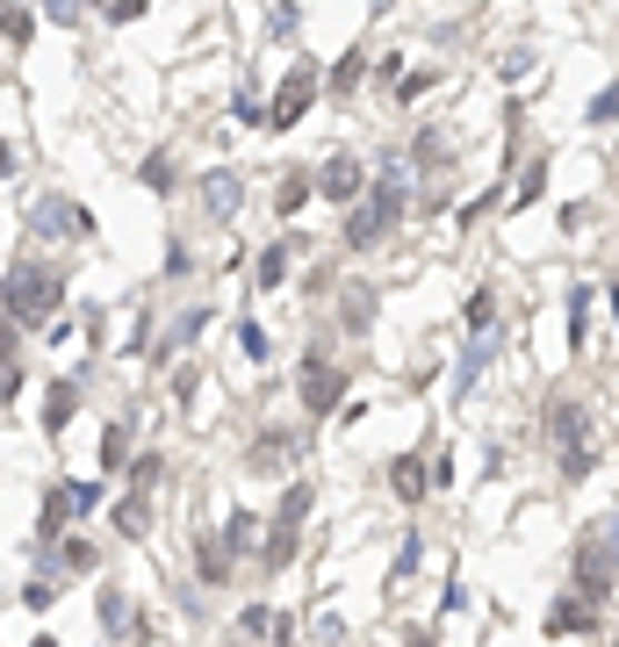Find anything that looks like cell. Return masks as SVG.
Returning a JSON list of instances; mask_svg holds the SVG:
<instances>
[{"label":"cell","instance_id":"obj_1","mask_svg":"<svg viewBox=\"0 0 619 647\" xmlns=\"http://www.w3.org/2000/svg\"><path fill=\"white\" fill-rule=\"evenodd\" d=\"M0 310H8V324L51 331V317L66 310V267H51V259H14L8 281H0Z\"/></svg>","mask_w":619,"mask_h":647},{"label":"cell","instance_id":"obj_2","mask_svg":"<svg viewBox=\"0 0 619 647\" xmlns=\"http://www.w3.org/2000/svg\"><path fill=\"white\" fill-rule=\"evenodd\" d=\"M403 188H411V151L382 159V180H375V195H368V202H353L360 216H346V245H353V252H375V245H382L389 230L403 223Z\"/></svg>","mask_w":619,"mask_h":647},{"label":"cell","instance_id":"obj_3","mask_svg":"<svg viewBox=\"0 0 619 647\" xmlns=\"http://www.w3.org/2000/svg\"><path fill=\"white\" fill-rule=\"evenodd\" d=\"M612 590H619V518H598L577 539V597L583 605H606Z\"/></svg>","mask_w":619,"mask_h":647},{"label":"cell","instance_id":"obj_4","mask_svg":"<svg viewBox=\"0 0 619 647\" xmlns=\"http://www.w3.org/2000/svg\"><path fill=\"white\" fill-rule=\"evenodd\" d=\"M310 497H317L310 482H289V489H281L274 526H267V539H260V568H267V576H281V568L296 561V547H303V518H310Z\"/></svg>","mask_w":619,"mask_h":647},{"label":"cell","instance_id":"obj_5","mask_svg":"<svg viewBox=\"0 0 619 647\" xmlns=\"http://www.w3.org/2000/svg\"><path fill=\"white\" fill-rule=\"evenodd\" d=\"M317 94H325V72H317L310 58H296L289 80L274 87V108H267V122H274V130H296V122H303L310 108H317Z\"/></svg>","mask_w":619,"mask_h":647},{"label":"cell","instance_id":"obj_6","mask_svg":"<svg viewBox=\"0 0 619 647\" xmlns=\"http://www.w3.org/2000/svg\"><path fill=\"white\" fill-rule=\"evenodd\" d=\"M303 410H310V418L346 410V375L325 360V352H303Z\"/></svg>","mask_w":619,"mask_h":647},{"label":"cell","instance_id":"obj_7","mask_svg":"<svg viewBox=\"0 0 619 647\" xmlns=\"http://www.w3.org/2000/svg\"><path fill=\"white\" fill-rule=\"evenodd\" d=\"M101 568V554L87 547V539H51V547L37 554V576H51V583H72V576H94Z\"/></svg>","mask_w":619,"mask_h":647},{"label":"cell","instance_id":"obj_8","mask_svg":"<svg viewBox=\"0 0 619 647\" xmlns=\"http://www.w3.org/2000/svg\"><path fill=\"white\" fill-rule=\"evenodd\" d=\"M548 439H555V454H583V446H591V410H583L577 396H555L548 404Z\"/></svg>","mask_w":619,"mask_h":647},{"label":"cell","instance_id":"obj_9","mask_svg":"<svg viewBox=\"0 0 619 647\" xmlns=\"http://www.w3.org/2000/svg\"><path fill=\"white\" fill-rule=\"evenodd\" d=\"M29 230H37V238H58V230L87 238V230H94V216H87L80 202H66V195H37V209H29Z\"/></svg>","mask_w":619,"mask_h":647},{"label":"cell","instance_id":"obj_10","mask_svg":"<svg viewBox=\"0 0 619 647\" xmlns=\"http://www.w3.org/2000/svg\"><path fill=\"white\" fill-rule=\"evenodd\" d=\"M238 202H246V180H238L231 166H209V173H202V216H209V223H231Z\"/></svg>","mask_w":619,"mask_h":647},{"label":"cell","instance_id":"obj_11","mask_svg":"<svg viewBox=\"0 0 619 647\" xmlns=\"http://www.w3.org/2000/svg\"><path fill=\"white\" fill-rule=\"evenodd\" d=\"M317 188H325L331 202H346V209H353V202H360V188H368V173H360V159H353V151H331V159H325V173H317Z\"/></svg>","mask_w":619,"mask_h":647},{"label":"cell","instance_id":"obj_12","mask_svg":"<svg viewBox=\"0 0 619 647\" xmlns=\"http://www.w3.org/2000/svg\"><path fill=\"white\" fill-rule=\"evenodd\" d=\"M548 634H555V640H577V634L591 640V634H598V605H583L577 590H569V597H555V611H548Z\"/></svg>","mask_w":619,"mask_h":647},{"label":"cell","instance_id":"obj_13","mask_svg":"<svg viewBox=\"0 0 619 647\" xmlns=\"http://www.w3.org/2000/svg\"><path fill=\"white\" fill-rule=\"evenodd\" d=\"M66 518H80V504H72V482H51V489H43V511H37V539H43V547L66 532Z\"/></svg>","mask_w":619,"mask_h":647},{"label":"cell","instance_id":"obj_14","mask_svg":"<svg viewBox=\"0 0 619 647\" xmlns=\"http://www.w3.org/2000/svg\"><path fill=\"white\" fill-rule=\"evenodd\" d=\"M72 410H80V381H66V375H58L51 389H43V439H58V431L72 425Z\"/></svg>","mask_w":619,"mask_h":647},{"label":"cell","instance_id":"obj_15","mask_svg":"<svg viewBox=\"0 0 619 647\" xmlns=\"http://www.w3.org/2000/svg\"><path fill=\"white\" fill-rule=\"evenodd\" d=\"M389 489H397L403 504H418V497L432 489V468H426L418 454H397V460H389Z\"/></svg>","mask_w":619,"mask_h":647},{"label":"cell","instance_id":"obj_16","mask_svg":"<svg viewBox=\"0 0 619 647\" xmlns=\"http://www.w3.org/2000/svg\"><path fill=\"white\" fill-rule=\"evenodd\" d=\"M296 446H303V439H289V431H260V446L246 454V468H252V475H274V468H289Z\"/></svg>","mask_w":619,"mask_h":647},{"label":"cell","instance_id":"obj_17","mask_svg":"<svg viewBox=\"0 0 619 647\" xmlns=\"http://www.w3.org/2000/svg\"><path fill=\"white\" fill-rule=\"evenodd\" d=\"M360 80H368V51H346L339 66L325 72V94H331V101H353V94H360Z\"/></svg>","mask_w":619,"mask_h":647},{"label":"cell","instance_id":"obj_18","mask_svg":"<svg viewBox=\"0 0 619 647\" xmlns=\"http://www.w3.org/2000/svg\"><path fill=\"white\" fill-rule=\"evenodd\" d=\"M194 576H202L209 590H223V583H231V547H223V539H194Z\"/></svg>","mask_w":619,"mask_h":647},{"label":"cell","instance_id":"obj_19","mask_svg":"<svg viewBox=\"0 0 619 647\" xmlns=\"http://www.w3.org/2000/svg\"><path fill=\"white\" fill-rule=\"evenodd\" d=\"M490 352H497V331H476V346H468L461 352V367H455V389L468 396V389H476V381H482V367H490Z\"/></svg>","mask_w":619,"mask_h":647},{"label":"cell","instance_id":"obj_20","mask_svg":"<svg viewBox=\"0 0 619 647\" xmlns=\"http://www.w3.org/2000/svg\"><path fill=\"white\" fill-rule=\"evenodd\" d=\"M116 532H123V539H144V532H152V497L123 489V504H116Z\"/></svg>","mask_w":619,"mask_h":647},{"label":"cell","instance_id":"obj_21","mask_svg":"<svg viewBox=\"0 0 619 647\" xmlns=\"http://www.w3.org/2000/svg\"><path fill=\"white\" fill-rule=\"evenodd\" d=\"M94 611H101V634H109V640H116V634H130V626H138V619H130V597L116 590V583H101V605H94Z\"/></svg>","mask_w":619,"mask_h":647},{"label":"cell","instance_id":"obj_22","mask_svg":"<svg viewBox=\"0 0 619 647\" xmlns=\"http://www.w3.org/2000/svg\"><path fill=\"white\" fill-rule=\"evenodd\" d=\"M223 547H231V554H252V547H260V518H252V511H231V518H223Z\"/></svg>","mask_w":619,"mask_h":647},{"label":"cell","instance_id":"obj_23","mask_svg":"<svg viewBox=\"0 0 619 647\" xmlns=\"http://www.w3.org/2000/svg\"><path fill=\"white\" fill-rule=\"evenodd\" d=\"M583 331H591V288H569V352H583Z\"/></svg>","mask_w":619,"mask_h":647},{"label":"cell","instance_id":"obj_24","mask_svg":"<svg viewBox=\"0 0 619 647\" xmlns=\"http://www.w3.org/2000/svg\"><path fill=\"white\" fill-rule=\"evenodd\" d=\"M346 331H368V317H375V288H346Z\"/></svg>","mask_w":619,"mask_h":647},{"label":"cell","instance_id":"obj_25","mask_svg":"<svg viewBox=\"0 0 619 647\" xmlns=\"http://www.w3.org/2000/svg\"><path fill=\"white\" fill-rule=\"evenodd\" d=\"M123 460H130V431H123V425H109V431H101V475H116Z\"/></svg>","mask_w":619,"mask_h":647},{"label":"cell","instance_id":"obj_26","mask_svg":"<svg viewBox=\"0 0 619 647\" xmlns=\"http://www.w3.org/2000/svg\"><path fill=\"white\" fill-rule=\"evenodd\" d=\"M303 202H310V180L289 173V180H281V195H274V216H303Z\"/></svg>","mask_w":619,"mask_h":647},{"label":"cell","instance_id":"obj_27","mask_svg":"<svg viewBox=\"0 0 619 647\" xmlns=\"http://www.w3.org/2000/svg\"><path fill=\"white\" fill-rule=\"evenodd\" d=\"M289 245H267V259H260V288H281V281H289Z\"/></svg>","mask_w":619,"mask_h":647},{"label":"cell","instance_id":"obj_28","mask_svg":"<svg viewBox=\"0 0 619 647\" xmlns=\"http://www.w3.org/2000/svg\"><path fill=\"white\" fill-rule=\"evenodd\" d=\"M411 151H418V166H426V173H440V166H447V130H426Z\"/></svg>","mask_w":619,"mask_h":647},{"label":"cell","instance_id":"obj_29","mask_svg":"<svg viewBox=\"0 0 619 647\" xmlns=\"http://www.w3.org/2000/svg\"><path fill=\"white\" fill-rule=\"evenodd\" d=\"M267 29H274L281 43H296V37H303V14H296L289 0H274V14H267Z\"/></svg>","mask_w":619,"mask_h":647},{"label":"cell","instance_id":"obj_30","mask_svg":"<svg viewBox=\"0 0 619 647\" xmlns=\"http://www.w3.org/2000/svg\"><path fill=\"white\" fill-rule=\"evenodd\" d=\"M418 561H426V547H418V532H411V539L397 547V568H389V590H397L403 576H418Z\"/></svg>","mask_w":619,"mask_h":647},{"label":"cell","instance_id":"obj_31","mask_svg":"<svg viewBox=\"0 0 619 647\" xmlns=\"http://www.w3.org/2000/svg\"><path fill=\"white\" fill-rule=\"evenodd\" d=\"M497 296H490V288H476V296H468V331H497Z\"/></svg>","mask_w":619,"mask_h":647},{"label":"cell","instance_id":"obj_32","mask_svg":"<svg viewBox=\"0 0 619 647\" xmlns=\"http://www.w3.org/2000/svg\"><path fill=\"white\" fill-rule=\"evenodd\" d=\"M29 22H37L29 8H0V43H29Z\"/></svg>","mask_w":619,"mask_h":647},{"label":"cell","instance_id":"obj_33","mask_svg":"<svg viewBox=\"0 0 619 647\" xmlns=\"http://www.w3.org/2000/svg\"><path fill=\"white\" fill-rule=\"evenodd\" d=\"M159 475H166V460H159V454H144L138 468H130V489H138V497H152V482H159Z\"/></svg>","mask_w":619,"mask_h":647},{"label":"cell","instance_id":"obj_34","mask_svg":"<svg viewBox=\"0 0 619 647\" xmlns=\"http://www.w3.org/2000/svg\"><path fill=\"white\" fill-rule=\"evenodd\" d=\"M540 188H548V159L526 166V180H519V209H526V202H540Z\"/></svg>","mask_w":619,"mask_h":647},{"label":"cell","instance_id":"obj_35","mask_svg":"<svg viewBox=\"0 0 619 647\" xmlns=\"http://www.w3.org/2000/svg\"><path fill=\"white\" fill-rule=\"evenodd\" d=\"M22 605H29V611H51V605H58V583H51V576H37V583L22 590Z\"/></svg>","mask_w":619,"mask_h":647},{"label":"cell","instance_id":"obj_36","mask_svg":"<svg viewBox=\"0 0 619 647\" xmlns=\"http://www.w3.org/2000/svg\"><path fill=\"white\" fill-rule=\"evenodd\" d=\"M612 116H619V80H612V87H606V94H598V101H591V122H612Z\"/></svg>","mask_w":619,"mask_h":647},{"label":"cell","instance_id":"obj_37","mask_svg":"<svg viewBox=\"0 0 619 647\" xmlns=\"http://www.w3.org/2000/svg\"><path fill=\"white\" fill-rule=\"evenodd\" d=\"M426 87H432V72H403V80H397V101H418Z\"/></svg>","mask_w":619,"mask_h":647},{"label":"cell","instance_id":"obj_38","mask_svg":"<svg viewBox=\"0 0 619 647\" xmlns=\"http://www.w3.org/2000/svg\"><path fill=\"white\" fill-rule=\"evenodd\" d=\"M144 188L166 195V188H173V166H166V159H144Z\"/></svg>","mask_w":619,"mask_h":647},{"label":"cell","instance_id":"obj_39","mask_svg":"<svg viewBox=\"0 0 619 647\" xmlns=\"http://www.w3.org/2000/svg\"><path fill=\"white\" fill-rule=\"evenodd\" d=\"M591 460H598L591 446H583V454H562V475H569V482H583V475H591Z\"/></svg>","mask_w":619,"mask_h":647},{"label":"cell","instance_id":"obj_40","mask_svg":"<svg viewBox=\"0 0 619 647\" xmlns=\"http://www.w3.org/2000/svg\"><path fill=\"white\" fill-rule=\"evenodd\" d=\"M43 14H51V22H66V29H72V22H80V0H43Z\"/></svg>","mask_w":619,"mask_h":647},{"label":"cell","instance_id":"obj_41","mask_svg":"<svg viewBox=\"0 0 619 647\" xmlns=\"http://www.w3.org/2000/svg\"><path fill=\"white\" fill-rule=\"evenodd\" d=\"M238 346H246L252 360H267V331H260V324H246V331H238Z\"/></svg>","mask_w":619,"mask_h":647},{"label":"cell","instance_id":"obj_42","mask_svg":"<svg viewBox=\"0 0 619 647\" xmlns=\"http://www.w3.org/2000/svg\"><path fill=\"white\" fill-rule=\"evenodd\" d=\"M72 504H80V518H87L101 504V482H72Z\"/></svg>","mask_w":619,"mask_h":647},{"label":"cell","instance_id":"obj_43","mask_svg":"<svg viewBox=\"0 0 619 647\" xmlns=\"http://www.w3.org/2000/svg\"><path fill=\"white\" fill-rule=\"evenodd\" d=\"M144 14V0H109V22H138Z\"/></svg>","mask_w":619,"mask_h":647},{"label":"cell","instance_id":"obj_44","mask_svg":"<svg viewBox=\"0 0 619 647\" xmlns=\"http://www.w3.org/2000/svg\"><path fill=\"white\" fill-rule=\"evenodd\" d=\"M14 173V145H8V137H0V180H8Z\"/></svg>","mask_w":619,"mask_h":647},{"label":"cell","instance_id":"obj_45","mask_svg":"<svg viewBox=\"0 0 619 647\" xmlns=\"http://www.w3.org/2000/svg\"><path fill=\"white\" fill-rule=\"evenodd\" d=\"M29 647H66V640H58V634H37V640H29Z\"/></svg>","mask_w":619,"mask_h":647},{"label":"cell","instance_id":"obj_46","mask_svg":"<svg viewBox=\"0 0 619 647\" xmlns=\"http://www.w3.org/2000/svg\"><path fill=\"white\" fill-rule=\"evenodd\" d=\"M403 647H440V640H432V634H411V640H403Z\"/></svg>","mask_w":619,"mask_h":647},{"label":"cell","instance_id":"obj_47","mask_svg":"<svg viewBox=\"0 0 619 647\" xmlns=\"http://www.w3.org/2000/svg\"><path fill=\"white\" fill-rule=\"evenodd\" d=\"M612 317H619V281H612Z\"/></svg>","mask_w":619,"mask_h":647},{"label":"cell","instance_id":"obj_48","mask_svg":"<svg viewBox=\"0 0 619 647\" xmlns=\"http://www.w3.org/2000/svg\"><path fill=\"white\" fill-rule=\"evenodd\" d=\"M101 8H109V0H101Z\"/></svg>","mask_w":619,"mask_h":647}]
</instances>
